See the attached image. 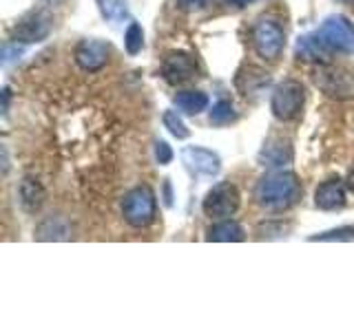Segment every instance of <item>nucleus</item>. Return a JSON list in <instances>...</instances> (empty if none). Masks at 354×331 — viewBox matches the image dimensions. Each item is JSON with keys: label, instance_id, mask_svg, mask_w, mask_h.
Instances as JSON below:
<instances>
[{"label": "nucleus", "instance_id": "nucleus-1", "mask_svg": "<svg viewBox=\"0 0 354 331\" xmlns=\"http://www.w3.org/2000/svg\"><path fill=\"white\" fill-rule=\"evenodd\" d=\"M299 197H301V181L297 179L295 172L286 170L268 172L254 188V201L270 212H283V210L292 208Z\"/></svg>", "mask_w": 354, "mask_h": 331}, {"label": "nucleus", "instance_id": "nucleus-2", "mask_svg": "<svg viewBox=\"0 0 354 331\" xmlns=\"http://www.w3.org/2000/svg\"><path fill=\"white\" fill-rule=\"evenodd\" d=\"M122 217L131 228H149L158 217V197L149 185H138L124 194Z\"/></svg>", "mask_w": 354, "mask_h": 331}, {"label": "nucleus", "instance_id": "nucleus-3", "mask_svg": "<svg viewBox=\"0 0 354 331\" xmlns=\"http://www.w3.org/2000/svg\"><path fill=\"white\" fill-rule=\"evenodd\" d=\"M252 47L259 58L274 62L286 49V31L272 18H259L252 27Z\"/></svg>", "mask_w": 354, "mask_h": 331}, {"label": "nucleus", "instance_id": "nucleus-4", "mask_svg": "<svg viewBox=\"0 0 354 331\" xmlns=\"http://www.w3.org/2000/svg\"><path fill=\"white\" fill-rule=\"evenodd\" d=\"M306 104V91L304 86L295 80H286L274 86L270 97V110L279 121L297 119Z\"/></svg>", "mask_w": 354, "mask_h": 331}, {"label": "nucleus", "instance_id": "nucleus-5", "mask_svg": "<svg viewBox=\"0 0 354 331\" xmlns=\"http://www.w3.org/2000/svg\"><path fill=\"white\" fill-rule=\"evenodd\" d=\"M315 33L330 53H352L354 51V27L350 25L348 18L330 16L321 22L319 29H315Z\"/></svg>", "mask_w": 354, "mask_h": 331}, {"label": "nucleus", "instance_id": "nucleus-6", "mask_svg": "<svg viewBox=\"0 0 354 331\" xmlns=\"http://www.w3.org/2000/svg\"><path fill=\"white\" fill-rule=\"evenodd\" d=\"M239 203H241V197H239L237 188L230 181H221L208 190L204 203H202V210L210 219H226L237 212Z\"/></svg>", "mask_w": 354, "mask_h": 331}, {"label": "nucleus", "instance_id": "nucleus-7", "mask_svg": "<svg viewBox=\"0 0 354 331\" xmlns=\"http://www.w3.org/2000/svg\"><path fill=\"white\" fill-rule=\"evenodd\" d=\"M315 82L321 91L335 99H348L354 95V73L348 69H341V66L324 64L321 69H317Z\"/></svg>", "mask_w": 354, "mask_h": 331}, {"label": "nucleus", "instance_id": "nucleus-8", "mask_svg": "<svg viewBox=\"0 0 354 331\" xmlns=\"http://www.w3.org/2000/svg\"><path fill=\"white\" fill-rule=\"evenodd\" d=\"M49 33H51V16L44 9H33L16 22L11 38L20 44H31V42H42Z\"/></svg>", "mask_w": 354, "mask_h": 331}, {"label": "nucleus", "instance_id": "nucleus-9", "mask_svg": "<svg viewBox=\"0 0 354 331\" xmlns=\"http://www.w3.org/2000/svg\"><path fill=\"white\" fill-rule=\"evenodd\" d=\"M109 55H111L109 42L97 40V38H88V40H82L80 44H77L73 58H75L77 66H80L82 71L95 73V71L104 69V66H106Z\"/></svg>", "mask_w": 354, "mask_h": 331}, {"label": "nucleus", "instance_id": "nucleus-10", "mask_svg": "<svg viewBox=\"0 0 354 331\" xmlns=\"http://www.w3.org/2000/svg\"><path fill=\"white\" fill-rule=\"evenodd\" d=\"M197 71H199L197 60L191 53H184V51L169 53L162 62V75L169 84H184L188 80H193Z\"/></svg>", "mask_w": 354, "mask_h": 331}, {"label": "nucleus", "instance_id": "nucleus-11", "mask_svg": "<svg viewBox=\"0 0 354 331\" xmlns=\"http://www.w3.org/2000/svg\"><path fill=\"white\" fill-rule=\"evenodd\" d=\"M182 161L186 170L197 177H215L221 170L219 154L202 146H186L182 150Z\"/></svg>", "mask_w": 354, "mask_h": 331}, {"label": "nucleus", "instance_id": "nucleus-12", "mask_svg": "<svg viewBox=\"0 0 354 331\" xmlns=\"http://www.w3.org/2000/svg\"><path fill=\"white\" fill-rule=\"evenodd\" d=\"M44 188L36 177H25L18 185V203L27 214H36L44 203Z\"/></svg>", "mask_w": 354, "mask_h": 331}, {"label": "nucleus", "instance_id": "nucleus-13", "mask_svg": "<svg viewBox=\"0 0 354 331\" xmlns=\"http://www.w3.org/2000/svg\"><path fill=\"white\" fill-rule=\"evenodd\" d=\"M315 203L321 210H339L346 205V188L339 179H328L315 190Z\"/></svg>", "mask_w": 354, "mask_h": 331}, {"label": "nucleus", "instance_id": "nucleus-14", "mask_svg": "<svg viewBox=\"0 0 354 331\" xmlns=\"http://www.w3.org/2000/svg\"><path fill=\"white\" fill-rule=\"evenodd\" d=\"M295 55L299 60H306V62H328L330 60V51L324 47V42L317 38V33H306L297 40V47H295Z\"/></svg>", "mask_w": 354, "mask_h": 331}, {"label": "nucleus", "instance_id": "nucleus-15", "mask_svg": "<svg viewBox=\"0 0 354 331\" xmlns=\"http://www.w3.org/2000/svg\"><path fill=\"white\" fill-rule=\"evenodd\" d=\"M71 237V225L64 217H47L36 230L38 241H66Z\"/></svg>", "mask_w": 354, "mask_h": 331}, {"label": "nucleus", "instance_id": "nucleus-16", "mask_svg": "<svg viewBox=\"0 0 354 331\" xmlns=\"http://www.w3.org/2000/svg\"><path fill=\"white\" fill-rule=\"evenodd\" d=\"M208 241H217V243H239L246 239V232L237 223V221L224 219L215 223L213 228L208 230Z\"/></svg>", "mask_w": 354, "mask_h": 331}, {"label": "nucleus", "instance_id": "nucleus-17", "mask_svg": "<svg viewBox=\"0 0 354 331\" xmlns=\"http://www.w3.org/2000/svg\"><path fill=\"white\" fill-rule=\"evenodd\" d=\"M173 104L177 106V110H182L186 115H199L202 110L208 108V95L202 91H184L173 97Z\"/></svg>", "mask_w": 354, "mask_h": 331}, {"label": "nucleus", "instance_id": "nucleus-18", "mask_svg": "<svg viewBox=\"0 0 354 331\" xmlns=\"http://www.w3.org/2000/svg\"><path fill=\"white\" fill-rule=\"evenodd\" d=\"M100 16L106 22H122L129 16V0H95Z\"/></svg>", "mask_w": 354, "mask_h": 331}, {"label": "nucleus", "instance_id": "nucleus-19", "mask_svg": "<svg viewBox=\"0 0 354 331\" xmlns=\"http://www.w3.org/2000/svg\"><path fill=\"white\" fill-rule=\"evenodd\" d=\"M259 159L263 161V166H281L283 161L292 159V150L283 141H279V143H266V148L259 152Z\"/></svg>", "mask_w": 354, "mask_h": 331}, {"label": "nucleus", "instance_id": "nucleus-20", "mask_svg": "<svg viewBox=\"0 0 354 331\" xmlns=\"http://www.w3.org/2000/svg\"><path fill=\"white\" fill-rule=\"evenodd\" d=\"M235 117H237L235 108H232L228 99H219V102L213 106V110H210V124H215V126H226Z\"/></svg>", "mask_w": 354, "mask_h": 331}, {"label": "nucleus", "instance_id": "nucleus-21", "mask_svg": "<svg viewBox=\"0 0 354 331\" xmlns=\"http://www.w3.org/2000/svg\"><path fill=\"white\" fill-rule=\"evenodd\" d=\"M124 47L129 55H138L144 47V31L138 22H131L127 33H124Z\"/></svg>", "mask_w": 354, "mask_h": 331}, {"label": "nucleus", "instance_id": "nucleus-22", "mask_svg": "<svg viewBox=\"0 0 354 331\" xmlns=\"http://www.w3.org/2000/svg\"><path fill=\"white\" fill-rule=\"evenodd\" d=\"M162 121H164V126L169 128V132L173 137L177 139H186L188 135H191V130L186 128V124L182 121V117L175 113V110H166V113L162 115Z\"/></svg>", "mask_w": 354, "mask_h": 331}, {"label": "nucleus", "instance_id": "nucleus-23", "mask_svg": "<svg viewBox=\"0 0 354 331\" xmlns=\"http://www.w3.org/2000/svg\"><path fill=\"white\" fill-rule=\"evenodd\" d=\"M308 241H321V243H335V241H354V228H337L330 232H321V234L310 237Z\"/></svg>", "mask_w": 354, "mask_h": 331}, {"label": "nucleus", "instance_id": "nucleus-24", "mask_svg": "<svg viewBox=\"0 0 354 331\" xmlns=\"http://www.w3.org/2000/svg\"><path fill=\"white\" fill-rule=\"evenodd\" d=\"M155 157H158V161L162 166H169L173 161V150H171L169 143H166V141H158V143H155Z\"/></svg>", "mask_w": 354, "mask_h": 331}, {"label": "nucleus", "instance_id": "nucleus-25", "mask_svg": "<svg viewBox=\"0 0 354 331\" xmlns=\"http://www.w3.org/2000/svg\"><path fill=\"white\" fill-rule=\"evenodd\" d=\"M184 9H202L208 5V0H177Z\"/></svg>", "mask_w": 354, "mask_h": 331}, {"label": "nucleus", "instance_id": "nucleus-26", "mask_svg": "<svg viewBox=\"0 0 354 331\" xmlns=\"http://www.w3.org/2000/svg\"><path fill=\"white\" fill-rule=\"evenodd\" d=\"M9 88H3V115H7V110H9Z\"/></svg>", "mask_w": 354, "mask_h": 331}, {"label": "nucleus", "instance_id": "nucleus-27", "mask_svg": "<svg viewBox=\"0 0 354 331\" xmlns=\"http://www.w3.org/2000/svg\"><path fill=\"white\" fill-rule=\"evenodd\" d=\"M164 192H166L164 203H166V205H173V197H171V183H166V185H164Z\"/></svg>", "mask_w": 354, "mask_h": 331}, {"label": "nucleus", "instance_id": "nucleus-28", "mask_svg": "<svg viewBox=\"0 0 354 331\" xmlns=\"http://www.w3.org/2000/svg\"><path fill=\"white\" fill-rule=\"evenodd\" d=\"M346 185H348V190L354 192V166H352V170L348 172V179H346Z\"/></svg>", "mask_w": 354, "mask_h": 331}, {"label": "nucleus", "instance_id": "nucleus-29", "mask_svg": "<svg viewBox=\"0 0 354 331\" xmlns=\"http://www.w3.org/2000/svg\"><path fill=\"white\" fill-rule=\"evenodd\" d=\"M226 3L232 7H246L248 3H252V0H226Z\"/></svg>", "mask_w": 354, "mask_h": 331}, {"label": "nucleus", "instance_id": "nucleus-30", "mask_svg": "<svg viewBox=\"0 0 354 331\" xmlns=\"http://www.w3.org/2000/svg\"><path fill=\"white\" fill-rule=\"evenodd\" d=\"M49 5H60V3H64V0H47Z\"/></svg>", "mask_w": 354, "mask_h": 331}, {"label": "nucleus", "instance_id": "nucleus-31", "mask_svg": "<svg viewBox=\"0 0 354 331\" xmlns=\"http://www.w3.org/2000/svg\"><path fill=\"white\" fill-rule=\"evenodd\" d=\"M339 3H346V5H354V0H339Z\"/></svg>", "mask_w": 354, "mask_h": 331}]
</instances>
